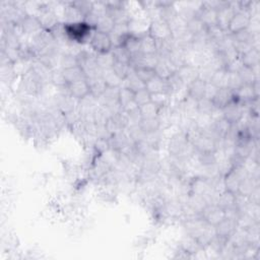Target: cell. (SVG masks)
I'll use <instances>...</instances> for the list:
<instances>
[{
  "mask_svg": "<svg viewBox=\"0 0 260 260\" xmlns=\"http://www.w3.org/2000/svg\"><path fill=\"white\" fill-rule=\"evenodd\" d=\"M112 53L114 55L116 62L130 64V60H131V54L129 53L128 50L124 46H118V47L112 48Z\"/></svg>",
  "mask_w": 260,
  "mask_h": 260,
  "instance_id": "ee69618b",
  "label": "cell"
},
{
  "mask_svg": "<svg viewBox=\"0 0 260 260\" xmlns=\"http://www.w3.org/2000/svg\"><path fill=\"white\" fill-rule=\"evenodd\" d=\"M223 118H225L231 124H237L246 115V110L242 103L234 100L224 109H222Z\"/></svg>",
  "mask_w": 260,
  "mask_h": 260,
  "instance_id": "5b68a950",
  "label": "cell"
},
{
  "mask_svg": "<svg viewBox=\"0 0 260 260\" xmlns=\"http://www.w3.org/2000/svg\"><path fill=\"white\" fill-rule=\"evenodd\" d=\"M149 34L155 41H163L172 37V30L170 28V24L163 19L159 18L151 21Z\"/></svg>",
  "mask_w": 260,
  "mask_h": 260,
  "instance_id": "3957f363",
  "label": "cell"
},
{
  "mask_svg": "<svg viewBox=\"0 0 260 260\" xmlns=\"http://www.w3.org/2000/svg\"><path fill=\"white\" fill-rule=\"evenodd\" d=\"M122 87H127L129 89H131L132 92L136 93V92H138V90L145 88L146 87V84L139 79V77L135 74V72L133 70L123 81Z\"/></svg>",
  "mask_w": 260,
  "mask_h": 260,
  "instance_id": "836d02e7",
  "label": "cell"
},
{
  "mask_svg": "<svg viewBox=\"0 0 260 260\" xmlns=\"http://www.w3.org/2000/svg\"><path fill=\"white\" fill-rule=\"evenodd\" d=\"M51 85H53L54 87H56V88L68 86L66 81H65V79H64V76H63L62 69L57 68V69H54L53 71H52Z\"/></svg>",
  "mask_w": 260,
  "mask_h": 260,
  "instance_id": "db71d44e",
  "label": "cell"
},
{
  "mask_svg": "<svg viewBox=\"0 0 260 260\" xmlns=\"http://www.w3.org/2000/svg\"><path fill=\"white\" fill-rule=\"evenodd\" d=\"M72 4L81 12L84 19H86L88 15L92 14L94 1H72Z\"/></svg>",
  "mask_w": 260,
  "mask_h": 260,
  "instance_id": "f5cc1de1",
  "label": "cell"
},
{
  "mask_svg": "<svg viewBox=\"0 0 260 260\" xmlns=\"http://www.w3.org/2000/svg\"><path fill=\"white\" fill-rule=\"evenodd\" d=\"M235 14H236V8L233 6L232 1H228L226 6H224L222 9H219L217 11V27L222 31L228 33L230 22Z\"/></svg>",
  "mask_w": 260,
  "mask_h": 260,
  "instance_id": "4fadbf2b",
  "label": "cell"
},
{
  "mask_svg": "<svg viewBox=\"0 0 260 260\" xmlns=\"http://www.w3.org/2000/svg\"><path fill=\"white\" fill-rule=\"evenodd\" d=\"M241 61L243 63L244 66L253 68L257 65H259L260 61V51L258 49H252L249 52H247L246 54L240 56Z\"/></svg>",
  "mask_w": 260,
  "mask_h": 260,
  "instance_id": "e575fe53",
  "label": "cell"
},
{
  "mask_svg": "<svg viewBox=\"0 0 260 260\" xmlns=\"http://www.w3.org/2000/svg\"><path fill=\"white\" fill-rule=\"evenodd\" d=\"M186 29L192 35V37L199 35L206 31V28L204 27L203 23L200 22V20L197 17H195L187 22Z\"/></svg>",
  "mask_w": 260,
  "mask_h": 260,
  "instance_id": "f6af8a7d",
  "label": "cell"
},
{
  "mask_svg": "<svg viewBox=\"0 0 260 260\" xmlns=\"http://www.w3.org/2000/svg\"><path fill=\"white\" fill-rule=\"evenodd\" d=\"M228 79H229V72L225 68L218 69L214 73L210 83L213 84L217 88H224L228 87Z\"/></svg>",
  "mask_w": 260,
  "mask_h": 260,
  "instance_id": "f35d334b",
  "label": "cell"
},
{
  "mask_svg": "<svg viewBox=\"0 0 260 260\" xmlns=\"http://www.w3.org/2000/svg\"><path fill=\"white\" fill-rule=\"evenodd\" d=\"M74 66H79L77 64L76 56H73L71 54H62L60 59V69H67Z\"/></svg>",
  "mask_w": 260,
  "mask_h": 260,
  "instance_id": "9f6ffc18",
  "label": "cell"
},
{
  "mask_svg": "<svg viewBox=\"0 0 260 260\" xmlns=\"http://www.w3.org/2000/svg\"><path fill=\"white\" fill-rule=\"evenodd\" d=\"M82 21H85V19L82 16L81 12L72 4V1L65 2L62 15V22L72 23V22H79Z\"/></svg>",
  "mask_w": 260,
  "mask_h": 260,
  "instance_id": "cb8c5ba5",
  "label": "cell"
},
{
  "mask_svg": "<svg viewBox=\"0 0 260 260\" xmlns=\"http://www.w3.org/2000/svg\"><path fill=\"white\" fill-rule=\"evenodd\" d=\"M159 61V56L157 54H142L137 53L131 56L130 65L135 69L138 67H149L154 68Z\"/></svg>",
  "mask_w": 260,
  "mask_h": 260,
  "instance_id": "5bb4252c",
  "label": "cell"
},
{
  "mask_svg": "<svg viewBox=\"0 0 260 260\" xmlns=\"http://www.w3.org/2000/svg\"><path fill=\"white\" fill-rule=\"evenodd\" d=\"M87 82L88 88H89V94H92L97 99L99 97H101L108 87L105 81L103 80L102 76L92 77V79H87Z\"/></svg>",
  "mask_w": 260,
  "mask_h": 260,
  "instance_id": "4316f807",
  "label": "cell"
},
{
  "mask_svg": "<svg viewBox=\"0 0 260 260\" xmlns=\"http://www.w3.org/2000/svg\"><path fill=\"white\" fill-rule=\"evenodd\" d=\"M147 89L151 93L152 96L153 95H167V96H171V89L170 86H169V83L167 80L162 79V77L155 75L153 79H152L147 85H146Z\"/></svg>",
  "mask_w": 260,
  "mask_h": 260,
  "instance_id": "30bf717a",
  "label": "cell"
},
{
  "mask_svg": "<svg viewBox=\"0 0 260 260\" xmlns=\"http://www.w3.org/2000/svg\"><path fill=\"white\" fill-rule=\"evenodd\" d=\"M254 84L253 85H242L235 92L236 101L242 103L244 105V104H247L259 98V95L256 93V90H255Z\"/></svg>",
  "mask_w": 260,
  "mask_h": 260,
  "instance_id": "ac0fdd59",
  "label": "cell"
},
{
  "mask_svg": "<svg viewBox=\"0 0 260 260\" xmlns=\"http://www.w3.org/2000/svg\"><path fill=\"white\" fill-rule=\"evenodd\" d=\"M94 151L99 154L102 155L103 153H105L110 150L109 141L106 138H97L93 145Z\"/></svg>",
  "mask_w": 260,
  "mask_h": 260,
  "instance_id": "6f0895ef",
  "label": "cell"
},
{
  "mask_svg": "<svg viewBox=\"0 0 260 260\" xmlns=\"http://www.w3.org/2000/svg\"><path fill=\"white\" fill-rule=\"evenodd\" d=\"M64 28L69 42H74L84 46L87 43L88 44L89 39L95 31V29L93 27H90L86 21L72 22V23L64 22Z\"/></svg>",
  "mask_w": 260,
  "mask_h": 260,
  "instance_id": "6da1fadb",
  "label": "cell"
},
{
  "mask_svg": "<svg viewBox=\"0 0 260 260\" xmlns=\"http://www.w3.org/2000/svg\"><path fill=\"white\" fill-rule=\"evenodd\" d=\"M250 23H251V16L249 15V12L244 10H238L236 11V14L234 15L230 22L228 33L234 35L244 30L249 29Z\"/></svg>",
  "mask_w": 260,
  "mask_h": 260,
  "instance_id": "ba28073f",
  "label": "cell"
},
{
  "mask_svg": "<svg viewBox=\"0 0 260 260\" xmlns=\"http://www.w3.org/2000/svg\"><path fill=\"white\" fill-rule=\"evenodd\" d=\"M155 74L162 77L164 80H168L169 77H171L174 73H176L177 68L172 64V62L169 60L168 57H159V61L154 67Z\"/></svg>",
  "mask_w": 260,
  "mask_h": 260,
  "instance_id": "44dd1931",
  "label": "cell"
},
{
  "mask_svg": "<svg viewBox=\"0 0 260 260\" xmlns=\"http://www.w3.org/2000/svg\"><path fill=\"white\" fill-rule=\"evenodd\" d=\"M235 99V92L234 90L228 88V87H224V88H218L217 93L216 95V97L214 98L213 102L215 104V107L217 109H224L227 105L231 102H233Z\"/></svg>",
  "mask_w": 260,
  "mask_h": 260,
  "instance_id": "ffe728a7",
  "label": "cell"
},
{
  "mask_svg": "<svg viewBox=\"0 0 260 260\" xmlns=\"http://www.w3.org/2000/svg\"><path fill=\"white\" fill-rule=\"evenodd\" d=\"M258 69H259V65H257V66L253 68L243 66L241 70L238 72L242 84L243 85H253L254 83L258 82L259 81Z\"/></svg>",
  "mask_w": 260,
  "mask_h": 260,
  "instance_id": "f1b7e54d",
  "label": "cell"
},
{
  "mask_svg": "<svg viewBox=\"0 0 260 260\" xmlns=\"http://www.w3.org/2000/svg\"><path fill=\"white\" fill-rule=\"evenodd\" d=\"M123 46L128 50L131 56L140 53V38L130 34Z\"/></svg>",
  "mask_w": 260,
  "mask_h": 260,
  "instance_id": "bcb514c9",
  "label": "cell"
},
{
  "mask_svg": "<svg viewBox=\"0 0 260 260\" xmlns=\"http://www.w3.org/2000/svg\"><path fill=\"white\" fill-rule=\"evenodd\" d=\"M68 92L70 96L77 101L87 96L89 94V88L87 80H82L68 85Z\"/></svg>",
  "mask_w": 260,
  "mask_h": 260,
  "instance_id": "d4e9b609",
  "label": "cell"
},
{
  "mask_svg": "<svg viewBox=\"0 0 260 260\" xmlns=\"http://www.w3.org/2000/svg\"><path fill=\"white\" fill-rule=\"evenodd\" d=\"M233 47L236 50L239 57L246 54L247 52L252 50L254 47L251 43L248 42H239V41H233ZM255 49V48H254Z\"/></svg>",
  "mask_w": 260,
  "mask_h": 260,
  "instance_id": "680465c9",
  "label": "cell"
},
{
  "mask_svg": "<svg viewBox=\"0 0 260 260\" xmlns=\"http://www.w3.org/2000/svg\"><path fill=\"white\" fill-rule=\"evenodd\" d=\"M100 107L99 101L92 94L77 101V111L80 112L84 119H93V115Z\"/></svg>",
  "mask_w": 260,
  "mask_h": 260,
  "instance_id": "52a82bcc",
  "label": "cell"
},
{
  "mask_svg": "<svg viewBox=\"0 0 260 260\" xmlns=\"http://www.w3.org/2000/svg\"><path fill=\"white\" fill-rule=\"evenodd\" d=\"M177 74L185 87L191 85L194 81L199 79V69L192 64H185L177 69Z\"/></svg>",
  "mask_w": 260,
  "mask_h": 260,
  "instance_id": "2e32d148",
  "label": "cell"
},
{
  "mask_svg": "<svg viewBox=\"0 0 260 260\" xmlns=\"http://www.w3.org/2000/svg\"><path fill=\"white\" fill-rule=\"evenodd\" d=\"M206 83L201 79L194 81L191 85L187 87V95L195 100H200L204 97Z\"/></svg>",
  "mask_w": 260,
  "mask_h": 260,
  "instance_id": "4dcf8cb0",
  "label": "cell"
},
{
  "mask_svg": "<svg viewBox=\"0 0 260 260\" xmlns=\"http://www.w3.org/2000/svg\"><path fill=\"white\" fill-rule=\"evenodd\" d=\"M258 186H259V179L248 176L241 181L237 193L243 195V196H245V197H249L250 195L252 194V192Z\"/></svg>",
  "mask_w": 260,
  "mask_h": 260,
  "instance_id": "83f0119b",
  "label": "cell"
},
{
  "mask_svg": "<svg viewBox=\"0 0 260 260\" xmlns=\"http://www.w3.org/2000/svg\"><path fill=\"white\" fill-rule=\"evenodd\" d=\"M108 141H109L110 150H113L116 152H121L125 148H127L129 145L134 144V142H132L131 139L129 138V136L126 133L125 130L124 131H121V132L111 135L108 138Z\"/></svg>",
  "mask_w": 260,
  "mask_h": 260,
  "instance_id": "e0dca14e",
  "label": "cell"
},
{
  "mask_svg": "<svg viewBox=\"0 0 260 260\" xmlns=\"http://www.w3.org/2000/svg\"><path fill=\"white\" fill-rule=\"evenodd\" d=\"M38 19L40 21L42 29L45 31H51L59 22H62L55 12L47 6V2H44V7L38 16Z\"/></svg>",
  "mask_w": 260,
  "mask_h": 260,
  "instance_id": "9c48e42d",
  "label": "cell"
},
{
  "mask_svg": "<svg viewBox=\"0 0 260 260\" xmlns=\"http://www.w3.org/2000/svg\"><path fill=\"white\" fill-rule=\"evenodd\" d=\"M88 45L96 54L111 51L113 48L109 34L101 33L98 31H94V33L92 34V37H90L89 39Z\"/></svg>",
  "mask_w": 260,
  "mask_h": 260,
  "instance_id": "7a4b0ae2",
  "label": "cell"
},
{
  "mask_svg": "<svg viewBox=\"0 0 260 260\" xmlns=\"http://www.w3.org/2000/svg\"><path fill=\"white\" fill-rule=\"evenodd\" d=\"M242 82L241 79L238 73H230L229 72V79H228V88L234 90V92H236V90L242 86Z\"/></svg>",
  "mask_w": 260,
  "mask_h": 260,
  "instance_id": "91938a15",
  "label": "cell"
},
{
  "mask_svg": "<svg viewBox=\"0 0 260 260\" xmlns=\"http://www.w3.org/2000/svg\"><path fill=\"white\" fill-rule=\"evenodd\" d=\"M135 74L139 77V79L144 82L146 85L157 75L155 74L154 68H149V67H138L134 69Z\"/></svg>",
  "mask_w": 260,
  "mask_h": 260,
  "instance_id": "816d5d0a",
  "label": "cell"
},
{
  "mask_svg": "<svg viewBox=\"0 0 260 260\" xmlns=\"http://www.w3.org/2000/svg\"><path fill=\"white\" fill-rule=\"evenodd\" d=\"M162 107L157 105L154 102L151 101L144 106L139 107V112L142 117V119L145 118H154V117H159V113Z\"/></svg>",
  "mask_w": 260,
  "mask_h": 260,
  "instance_id": "d590c367",
  "label": "cell"
},
{
  "mask_svg": "<svg viewBox=\"0 0 260 260\" xmlns=\"http://www.w3.org/2000/svg\"><path fill=\"white\" fill-rule=\"evenodd\" d=\"M163 129L157 130V131H153V132H150V133H146L145 136V140L148 142V144L154 150L160 151L161 145L163 142Z\"/></svg>",
  "mask_w": 260,
  "mask_h": 260,
  "instance_id": "7bdbcfd3",
  "label": "cell"
},
{
  "mask_svg": "<svg viewBox=\"0 0 260 260\" xmlns=\"http://www.w3.org/2000/svg\"><path fill=\"white\" fill-rule=\"evenodd\" d=\"M152 101V95L151 93L149 92V90L147 89V87L142 88L140 90H138V92L135 93V96H134V102L136 103V105L138 107H141L144 106L145 104L149 103Z\"/></svg>",
  "mask_w": 260,
  "mask_h": 260,
  "instance_id": "11a10c76",
  "label": "cell"
},
{
  "mask_svg": "<svg viewBox=\"0 0 260 260\" xmlns=\"http://www.w3.org/2000/svg\"><path fill=\"white\" fill-rule=\"evenodd\" d=\"M169 60L172 62L174 66L179 69L180 67L186 64V55L183 49L177 47L175 50L172 51V53L169 55Z\"/></svg>",
  "mask_w": 260,
  "mask_h": 260,
  "instance_id": "b9f144b4",
  "label": "cell"
},
{
  "mask_svg": "<svg viewBox=\"0 0 260 260\" xmlns=\"http://www.w3.org/2000/svg\"><path fill=\"white\" fill-rule=\"evenodd\" d=\"M135 93L132 92L131 89H129L125 87H121L119 88V104L121 108H124L128 104L134 102Z\"/></svg>",
  "mask_w": 260,
  "mask_h": 260,
  "instance_id": "f907efd6",
  "label": "cell"
},
{
  "mask_svg": "<svg viewBox=\"0 0 260 260\" xmlns=\"http://www.w3.org/2000/svg\"><path fill=\"white\" fill-rule=\"evenodd\" d=\"M129 35H130V32H129L128 23H115L112 32L109 34L113 48L118 47V46H123L125 41L127 40V38L129 37Z\"/></svg>",
  "mask_w": 260,
  "mask_h": 260,
  "instance_id": "9a60e30c",
  "label": "cell"
},
{
  "mask_svg": "<svg viewBox=\"0 0 260 260\" xmlns=\"http://www.w3.org/2000/svg\"><path fill=\"white\" fill-rule=\"evenodd\" d=\"M197 18L200 20V22L203 23L206 29L213 28L216 27L217 22V11L205 6L202 1V6L198 11Z\"/></svg>",
  "mask_w": 260,
  "mask_h": 260,
  "instance_id": "d6986e66",
  "label": "cell"
},
{
  "mask_svg": "<svg viewBox=\"0 0 260 260\" xmlns=\"http://www.w3.org/2000/svg\"><path fill=\"white\" fill-rule=\"evenodd\" d=\"M97 61L99 67L102 70H107L113 68L114 64H115V58L112 53V50L108 52H104V53L97 54Z\"/></svg>",
  "mask_w": 260,
  "mask_h": 260,
  "instance_id": "8d00e7d4",
  "label": "cell"
},
{
  "mask_svg": "<svg viewBox=\"0 0 260 260\" xmlns=\"http://www.w3.org/2000/svg\"><path fill=\"white\" fill-rule=\"evenodd\" d=\"M215 110H216V107H215V104L212 100H209L206 98H202V99L198 100V103H197L198 114L212 116Z\"/></svg>",
  "mask_w": 260,
  "mask_h": 260,
  "instance_id": "7dc6e473",
  "label": "cell"
},
{
  "mask_svg": "<svg viewBox=\"0 0 260 260\" xmlns=\"http://www.w3.org/2000/svg\"><path fill=\"white\" fill-rule=\"evenodd\" d=\"M126 133L128 134L129 138L131 139L132 142H138L142 139H145L146 133L144 132V130L141 129V127L139 125H130L126 128Z\"/></svg>",
  "mask_w": 260,
  "mask_h": 260,
  "instance_id": "681fc988",
  "label": "cell"
},
{
  "mask_svg": "<svg viewBox=\"0 0 260 260\" xmlns=\"http://www.w3.org/2000/svg\"><path fill=\"white\" fill-rule=\"evenodd\" d=\"M112 69L115 71V73L117 75L120 77L122 81H124L126 77L134 70V68L130 64H128V63H120V62H115Z\"/></svg>",
  "mask_w": 260,
  "mask_h": 260,
  "instance_id": "c3c4849f",
  "label": "cell"
},
{
  "mask_svg": "<svg viewBox=\"0 0 260 260\" xmlns=\"http://www.w3.org/2000/svg\"><path fill=\"white\" fill-rule=\"evenodd\" d=\"M200 217L206 224L216 227L225 218V211L217 203L207 204L200 214Z\"/></svg>",
  "mask_w": 260,
  "mask_h": 260,
  "instance_id": "8992f818",
  "label": "cell"
},
{
  "mask_svg": "<svg viewBox=\"0 0 260 260\" xmlns=\"http://www.w3.org/2000/svg\"><path fill=\"white\" fill-rule=\"evenodd\" d=\"M158 42L148 33L140 37V53L157 54Z\"/></svg>",
  "mask_w": 260,
  "mask_h": 260,
  "instance_id": "f546056e",
  "label": "cell"
},
{
  "mask_svg": "<svg viewBox=\"0 0 260 260\" xmlns=\"http://www.w3.org/2000/svg\"><path fill=\"white\" fill-rule=\"evenodd\" d=\"M194 148L197 152H217V141L212 136L202 134L194 144Z\"/></svg>",
  "mask_w": 260,
  "mask_h": 260,
  "instance_id": "7402d4cb",
  "label": "cell"
},
{
  "mask_svg": "<svg viewBox=\"0 0 260 260\" xmlns=\"http://www.w3.org/2000/svg\"><path fill=\"white\" fill-rule=\"evenodd\" d=\"M139 126L144 130L145 133H150L157 131V130L162 129L161 121L159 117H154V118H145L142 119L139 123Z\"/></svg>",
  "mask_w": 260,
  "mask_h": 260,
  "instance_id": "ab89813d",
  "label": "cell"
},
{
  "mask_svg": "<svg viewBox=\"0 0 260 260\" xmlns=\"http://www.w3.org/2000/svg\"><path fill=\"white\" fill-rule=\"evenodd\" d=\"M150 22L151 21L146 18V16H135L131 19V21L129 22L128 27H129V32L131 35L136 36V37H142L144 35L149 33V28H150Z\"/></svg>",
  "mask_w": 260,
  "mask_h": 260,
  "instance_id": "8fae6325",
  "label": "cell"
},
{
  "mask_svg": "<svg viewBox=\"0 0 260 260\" xmlns=\"http://www.w3.org/2000/svg\"><path fill=\"white\" fill-rule=\"evenodd\" d=\"M62 72H63V76H64L65 81H66L67 85H70L72 83L79 82L82 80H87L83 69L80 66H74L71 68L63 69Z\"/></svg>",
  "mask_w": 260,
  "mask_h": 260,
  "instance_id": "d6a6232c",
  "label": "cell"
},
{
  "mask_svg": "<svg viewBox=\"0 0 260 260\" xmlns=\"http://www.w3.org/2000/svg\"><path fill=\"white\" fill-rule=\"evenodd\" d=\"M188 144L189 141L187 139L186 133L179 130V131L175 132L168 141L167 150L169 155H171V157H179L186 149Z\"/></svg>",
  "mask_w": 260,
  "mask_h": 260,
  "instance_id": "277c9868",
  "label": "cell"
},
{
  "mask_svg": "<svg viewBox=\"0 0 260 260\" xmlns=\"http://www.w3.org/2000/svg\"><path fill=\"white\" fill-rule=\"evenodd\" d=\"M243 66H244V65H243V63H242V61H241V58L238 57L237 59L233 60V61H231L230 63H228V64L226 65L225 69H226L228 72H230V73H238V72L241 70V68H242Z\"/></svg>",
  "mask_w": 260,
  "mask_h": 260,
  "instance_id": "94428289",
  "label": "cell"
},
{
  "mask_svg": "<svg viewBox=\"0 0 260 260\" xmlns=\"http://www.w3.org/2000/svg\"><path fill=\"white\" fill-rule=\"evenodd\" d=\"M218 88L217 87H215L213 84L211 83H206V86H205V92H204V97L203 98H206L209 100H214V98L216 97L217 93Z\"/></svg>",
  "mask_w": 260,
  "mask_h": 260,
  "instance_id": "6125c7cd",
  "label": "cell"
},
{
  "mask_svg": "<svg viewBox=\"0 0 260 260\" xmlns=\"http://www.w3.org/2000/svg\"><path fill=\"white\" fill-rule=\"evenodd\" d=\"M178 246L182 250H184L186 253H188L191 256L203 251L197 240L190 235H187V234L180 240Z\"/></svg>",
  "mask_w": 260,
  "mask_h": 260,
  "instance_id": "603a6c76",
  "label": "cell"
},
{
  "mask_svg": "<svg viewBox=\"0 0 260 260\" xmlns=\"http://www.w3.org/2000/svg\"><path fill=\"white\" fill-rule=\"evenodd\" d=\"M237 227L238 226L236 222H234V220H231L225 217L222 222L215 227L217 236L224 238V239H229Z\"/></svg>",
  "mask_w": 260,
  "mask_h": 260,
  "instance_id": "484cf974",
  "label": "cell"
},
{
  "mask_svg": "<svg viewBox=\"0 0 260 260\" xmlns=\"http://www.w3.org/2000/svg\"><path fill=\"white\" fill-rule=\"evenodd\" d=\"M19 27L22 33V35L28 37H34L40 33L43 29L40 23V21L37 17L27 16L22 22L19 24Z\"/></svg>",
  "mask_w": 260,
  "mask_h": 260,
  "instance_id": "7c38bea8",
  "label": "cell"
},
{
  "mask_svg": "<svg viewBox=\"0 0 260 260\" xmlns=\"http://www.w3.org/2000/svg\"><path fill=\"white\" fill-rule=\"evenodd\" d=\"M102 77H103V80L105 81L108 87H122L123 81L115 73V71L112 68L107 69V70H103Z\"/></svg>",
  "mask_w": 260,
  "mask_h": 260,
  "instance_id": "74e56055",
  "label": "cell"
},
{
  "mask_svg": "<svg viewBox=\"0 0 260 260\" xmlns=\"http://www.w3.org/2000/svg\"><path fill=\"white\" fill-rule=\"evenodd\" d=\"M235 200H236V193H232L230 191L224 190L220 192L217 196V204L222 207L224 211L231 209V207L235 206Z\"/></svg>",
  "mask_w": 260,
  "mask_h": 260,
  "instance_id": "1f68e13d",
  "label": "cell"
},
{
  "mask_svg": "<svg viewBox=\"0 0 260 260\" xmlns=\"http://www.w3.org/2000/svg\"><path fill=\"white\" fill-rule=\"evenodd\" d=\"M115 22L114 21L108 16H103L99 18L96 25H95V31L105 33V34H110L114 28Z\"/></svg>",
  "mask_w": 260,
  "mask_h": 260,
  "instance_id": "60d3db41",
  "label": "cell"
}]
</instances>
